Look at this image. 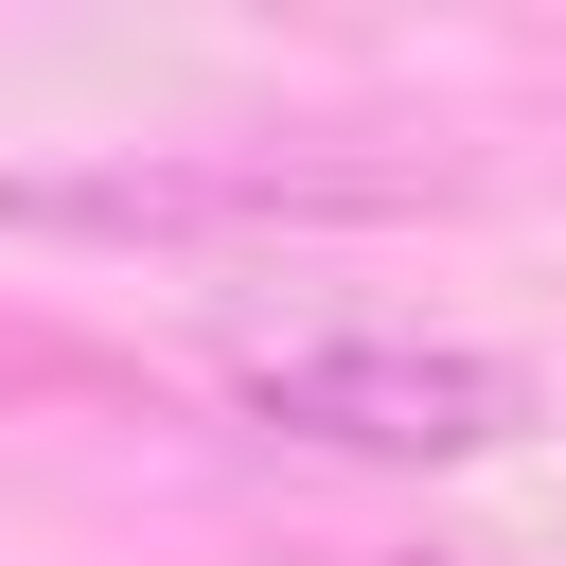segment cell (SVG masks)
<instances>
[{
  "label": "cell",
  "mask_w": 566,
  "mask_h": 566,
  "mask_svg": "<svg viewBox=\"0 0 566 566\" xmlns=\"http://www.w3.org/2000/svg\"><path fill=\"white\" fill-rule=\"evenodd\" d=\"M230 407L283 424V442H318V460L424 478V460H495L531 424V371L478 354V336H424V318H301V336L230 354Z\"/></svg>",
  "instance_id": "cell-2"
},
{
  "label": "cell",
  "mask_w": 566,
  "mask_h": 566,
  "mask_svg": "<svg viewBox=\"0 0 566 566\" xmlns=\"http://www.w3.org/2000/svg\"><path fill=\"white\" fill-rule=\"evenodd\" d=\"M424 159H336V142H106V159H18L0 230H106V248H230V230H354L424 212Z\"/></svg>",
  "instance_id": "cell-1"
}]
</instances>
